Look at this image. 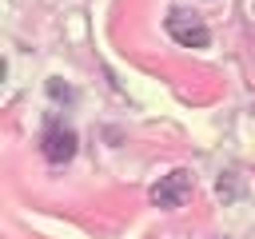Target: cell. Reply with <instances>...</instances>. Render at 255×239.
Returning <instances> with one entry per match:
<instances>
[{
    "label": "cell",
    "mask_w": 255,
    "mask_h": 239,
    "mask_svg": "<svg viewBox=\"0 0 255 239\" xmlns=\"http://www.w3.org/2000/svg\"><path fill=\"white\" fill-rule=\"evenodd\" d=\"M40 151H44L48 163H64V159H72V155H76V131L52 123V127L44 131V139H40Z\"/></svg>",
    "instance_id": "3"
},
{
    "label": "cell",
    "mask_w": 255,
    "mask_h": 239,
    "mask_svg": "<svg viewBox=\"0 0 255 239\" xmlns=\"http://www.w3.org/2000/svg\"><path fill=\"white\" fill-rule=\"evenodd\" d=\"M191 195V171H171L151 187V203L155 207H179Z\"/></svg>",
    "instance_id": "2"
},
{
    "label": "cell",
    "mask_w": 255,
    "mask_h": 239,
    "mask_svg": "<svg viewBox=\"0 0 255 239\" xmlns=\"http://www.w3.org/2000/svg\"><path fill=\"white\" fill-rule=\"evenodd\" d=\"M167 32H171V40H179L183 48H207V40H211V32H207V24H199L195 16H187V12H171L167 20Z\"/></svg>",
    "instance_id": "1"
}]
</instances>
